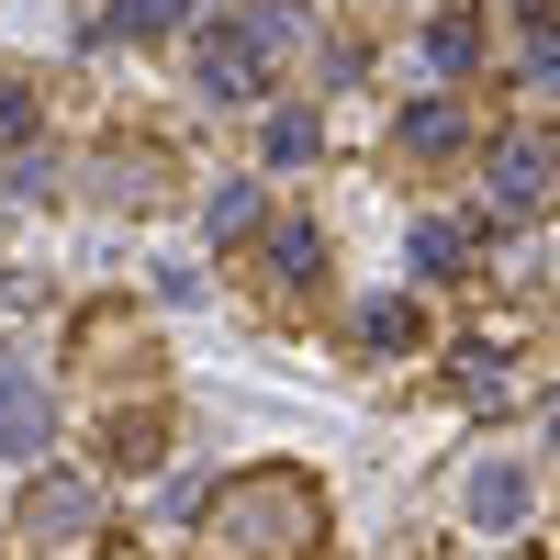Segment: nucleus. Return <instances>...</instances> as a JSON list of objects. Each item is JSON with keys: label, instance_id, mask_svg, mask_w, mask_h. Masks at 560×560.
Segmentation results:
<instances>
[{"label": "nucleus", "instance_id": "15", "mask_svg": "<svg viewBox=\"0 0 560 560\" xmlns=\"http://www.w3.org/2000/svg\"><path fill=\"white\" fill-rule=\"evenodd\" d=\"M269 269L292 280V292H303V280L325 269V236H314V224H280V236H269Z\"/></svg>", "mask_w": 560, "mask_h": 560}, {"label": "nucleus", "instance_id": "9", "mask_svg": "<svg viewBox=\"0 0 560 560\" xmlns=\"http://www.w3.org/2000/svg\"><path fill=\"white\" fill-rule=\"evenodd\" d=\"M102 516V482H45L34 493V538H68V527H90Z\"/></svg>", "mask_w": 560, "mask_h": 560}, {"label": "nucleus", "instance_id": "7", "mask_svg": "<svg viewBox=\"0 0 560 560\" xmlns=\"http://www.w3.org/2000/svg\"><path fill=\"white\" fill-rule=\"evenodd\" d=\"M179 23H191V0H113V12H102L113 45H158V34H179Z\"/></svg>", "mask_w": 560, "mask_h": 560}, {"label": "nucleus", "instance_id": "17", "mask_svg": "<svg viewBox=\"0 0 560 560\" xmlns=\"http://www.w3.org/2000/svg\"><path fill=\"white\" fill-rule=\"evenodd\" d=\"M12 147H34V90L0 79V158H12Z\"/></svg>", "mask_w": 560, "mask_h": 560}, {"label": "nucleus", "instance_id": "6", "mask_svg": "<svg viewBox=\"0 0 560 560\" xmlns=\"http://www.w3.org/2000/svg\"><path fill=\"white\" fill-rule=\"evenodd\" d=\"M258 213H269L258 179H224V191L202 202V236H213V247H236V236H258Z\"/></svg>", "mask_w": 560, "mask_h": 560}, {"label": "nucleus", "instance_id": "2", "mask_svg": "<svg viewBox=\"0 0 560 560\" xmlns=\"http://www.w3.org/2000/svg\"><path fill=\"white\" fill-rule=\"evenodd\" d=\"M527 504H538V471H527V459H471V482H459V516H471V527H527Z\"/></svg>", "mask_w": 560, "mask_h": 560}, {"label": "nucleus", "instance_id": "3", "mask_svg": "<svg viewBox=\"0 0 560 560\" xmlns=\"http://www.w3.org/2000/svg\"><path fill=\"white\" fill-rule=\"evenodd\" d=\"M45 438H57V393L34 370H0V459H34Z\"/></svg>", "mask_w": 560, "mask_h": 560}, {"label": "nucleus", "instance_id": "13", "mask_svg": "<svg viewBox=\"0 0 560 560\" xmlns=\"http://www.w3.org/2000/svg\"><path fill=\"white\" fill-rule=\"evenodd\" d=\"M292 23H303V0H258V12H236V23H224V34H236L247 57L269 68V45H292Z\"/></svg>", "mask_w": 560, "mask_h": 560}, {"label": "nucleus", "instance_id": "5", "mask_svg": "<svg viewBox=\"0 0 560 560\" xmlns=\"http://www.w3.org/2000/svg\"><path fill=\"white\" fill-rule=\"evenodd\" d=\"M415 57H427L438 79H459V68L482 57V34H471V12H427V23H415Z\"/></svg>", "mask_w": 560, "mask_h": 560}, {"label": "nucleus", "instance_id": "1", "mask_svg": "<svg viewBox=\"0 0 560 560\" xmlns=\"http://www.w3.org/2000/svg\"><path fill=\"white\" fill-rule=\"evenodd\" d=\"M191 527H213V560H314L325 504L303 471H236V482H202Z\"/></svg>", "mask_w": 560, "mask_h": 560}, {"label": "nucleus", "instance_id": "8", "mask_svg": "<svg viewBox=\"0 0 560 560\" xmlns=\"http://www.w3.org/2000/svg\"><path fill=\"white\" fill-rule=\"evenodd\" d=\"M359 348H370V359H404V348H415V303H404V292H370V303H359Z\"/></svg>", "mask_w": 560, "mask_h": 560}, {"label": "nucleus", "instance_id": "4", "mask_svg": "<svg viewBox=\"0 0 560 560\" xmlns=\"http://www.w3.org/2000/svg\"><path fill=\"white\" fill-rule=\"evenodd\" d=\"M538 202H549V135H504V147H493V213L516 224Z\"/></svg>", "mask_w": 560, "mask_h": 560}, {"label": "nucleus", "instance_id": "10", "mask_svg": "<svg viewBox=\"0 0 560 560\" xmlns=\"http://www.w3.org/2000/svg\"><path fill=\"white\" fill-rule=\"evenodd\" d=\"M459 393H471V404H516V359H504L493 337H471V348H459Z\"/></svg>", "mask_w": 560, "mask_h": 560}, {"label": "nucleus", "instance_id": "11", "mask_svg": "<svg viewBox=\"0 0 560 560\" xmlns=\"http://www.w3.org/2000/svg\"><path fill=\"white\" fill-rule=\"evenodd\" d=\"M247 90H258V57H247V45H236V34H224V45H213V57H202V102H224V113H236V102H247Z\"/></svg>", "mask_w": 560, "mask_h": 560}, {"label": "nucleus", "instance_id": "14", "mask_svg": "<svg viewBox=\"0 0 560 560\" xmlns=\"http://www.w3.org/2000/svg\"><path fill=\"white\" fill-rule=\"evenodd\" d=\"M448 147H459V113L448 102H415L404 113V158H448Z\"/></svg>", "mask_w": 560, "mask_h": 560}, {"label": "nucleus", "instance_id": "12", "mask_svg": "<svg viewBox=\"0 0 560 560\" xmlns=\"http://www.w3.org/2000/svg\"><path fill=\"white\" fill-rule=\"evenodd\" d=\"M404 258H415V280H448L459 258H471V224H415V236H404Z\"/></svg>", "mask_w": 560, "mask_h": 560}, {"label": "nucleus", "instance_id": "16", "mask_svg": "<svg viewBox=\"0 0 560 560\" xmlns=\"http://www.w3.org/2000/svg\"><path fill=\"white\" fill-rule=\"evenodd\" d=\"M314 147H325V124H314V113H269V158H280V168H303Z\"/></svg>", "mask_w": 560, "mask_h": 560}]
</instances>
